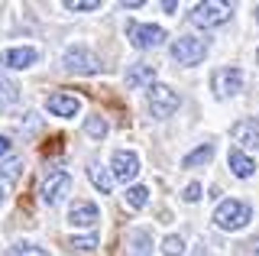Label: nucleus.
<instances>
[{"instance_id":"f257e3e1","label":"nucleus","mask_w":259,"mask_h":256,"mask_svg":"<svg viewBox=\"0 0 259 256\" xmlns=\"http://www.w3.org/2000/svg\"><path fill=\"white\" fill-rule=\"evenodd\" d=\"M253 218V211H249L246 201H237V198H227L214 207V224L221 230H243Z\"/></svg>"},{"instance_id":"f03ea898","label":"nucleus","mask_w":259,"mask_h":256,"mask_svg":"<svg viewBox=\"0 0 259 256\" xmlns=\"http://www.w3.org/2000/svg\"><path fill=\"white\" fill-rule=\"evenodd\" d=\"M230 20V4H217V0H204V4L191 7V23L198 29H217Z\"/></svg>"},{"instance_id":"7ed1b4c3","label":"nucleus","mask_w":259,"mask_h":256,"mask_svg":"<svg viewBox=\"0 0 259 256\" xmlns=\"http://www.w3.org/2000/svg\"><path fill=\"white\" fill-rule=\"evenodd\" d=\"M62 65L68 71H78V75H97V71H104L101 59H97L88 46H68V49L62 52Z\"/></svg>"},{"instance_id":"20e7f679","label":"nucleus","mask_w":259,"mask_h":256,"mask_svg":"<svg viewBox=\"0 0 259 256\" xmlns=\"http://www.w3.org/2000/svg\"><path fill=\"white\" fill-rule=\"evenodd\" d=\"M178 104H182V98H178V91H172L168 84H152L149 88V114L156 120L172 117L178 110Z\"/></svg>"},{"instance_id":"39448f33","label":"nucleus","mask_w":259,"mask_h":256,"mask_svg":"<svg viewBox=\"0 0 259 256\" xmlns=\"http://www.w3.org/2000/svg\"><path fill=\"white\" fill-rule=\"evenodd\" d=\"M207 55V42L198 36H182L172 42V59L178 65H198V62H204Z\"/></svg>"},{"instance_id":"423d86ee","label":"nucleus","mask_w":259,"mask_h":256,"mask_svg":"<svg viewBox=\"0 0 259 256\" xmlns=\"http://www.w3.org/2000/svg\"><path fill=\"white\" fill-rule=\"evenodd\" d=\"M210 84H214V94H217V98H233V94L243 88V71L237 65L217 68L214 78H210Z\"/></svg>"},{"instance_id":"0eeeda50","label":"nucleus","mask_w":259,"mask_h":256,"mask_svg":"<svg viewBox=\"0 0 259 256\" xmlns=\"http://www.w3.org/2000/svg\"><path fill=\"white\" fill-rule=\"evenodd\" d=\"M136 172H140V156H136V153H130V149H117V153L110 156L113 182H130V179H136Z\"/></svg>"},{"instance_id":"6e6552de","label":"nucleus","mask_w":259,"mask_h":256,"mask_svg":"<svg viewBox=\"0 0 259 256\" xmlns=\"http://www.w3.org/2000/svg\"><path fill=\"white\" fill-rule=\"evenodd\" d=\"M126 33H130V42H133L136 49H156L162 39H165L162 26H152V23H130Z\"/></svg>"},{"instance_id":"1a4fd4ad","label":"nucleus","mask_w":259,"mask_h":256,"mask_svg":"<svg viewBox=\"0 0 259 256\" xmlns=\"http://www.w3.org/2000/svg\"><path fill=\"white\" fill-rule=\"evenodd\" d=\"M68 188H71V175H68V172H52V175L46 179V185H42L46 204H59Z\"/></svg>"},{"instance_id":"9d476101","label":"nucleus","mask_w":259,"mask_h":256,"mask_svg":"<svg viewBox=\"0 0 259 256\" xmlns=\"http://www.w3.org/2000/svg\"><path fill=\"white\" fill-rule=\"evenodd\" d=\"M97 218H101V211L94 201H75L68 211V224H75V227H94Z\"/></svg>"},{"instance_id":"9b49d317","label":"nucleus","mask_w":259,"mask_h":256,"mask_svg":"<svg viewBox=\"0 0 259 256\" xmlns=\"http://www.w3.org/2000/svg\"><path fill=\"white\" fill-rule=\"evenodd\" d=\"M233 140H237L240 146H246V149H256L259 146V120L256 117L240 120V123L233 126Z\"/></svg>"},{"instance_id":"f8f14e48","label":"nucleus","mask_w":259,"mask_h":256,"mask_svg":"<svg viewBox=\"0 0 259 256\" xmlns=\"http://www.w3.org/2000/svg\"><path fill=\"white\" fill-rule=\"evenodd\" d=\"M36 59H39V52H36V49H29V46H20V49H7L4 55H0V62H4L7 68H29V65H36Z\"/></svg>"},{"instance_id":"ddd939ff","label":"nucleus","mask_w":259,"mask_h":256,"mask_svg":"<svg viewBox=\"0 0 259 256\" xmlns=\"http://www.w3.org/2000/svg\"><path fill=\"white\" fill-rule=\"evenodd\" d=\"M46 107L52 110L55 117H75L81 110V104H78V98H71V94H52V98L46 101Z\"/></svg>"},{"instance_id":"4468645a","label":"nucleus","mask_w":259,"mask_h":256,"mask_svg":"<svg viewBox=\"0 0 259 256\" xmlns=\"http://www.w3.org/2000/svg\"><path fill=\"white\" fill-rule=\"evenodd\" d=\"M126 84L130 88H146V84H156V71H152V65H133L126 71Z\"/></svg>"},{"instance_id":"2eb2a0df","label":"nucleus","mask_w":259,"mask_h":256,"mask_svg":"<svg viewBox=\"0 0 259 256\" xmlns=\"http://www.w3.org/2000/svg\"><path fill=\"white\" fill-rule=\"evenodd\" d=\"M230 169H233V175H240V179H249V175L256 172V165H253L249 156H243V149H233L230 153Z\"/></svg>"},{"instance_id":"dca6fc26","label":"nucleus","mask_w":259,"mask_h":256,"mask_svg":"<svg viewBox=\"0 0 259 256\" xmlns=\"http://www.w3.org/2000/svg\"><path fill=\"white\" fill-rule=\"evenodd\" d=\"M210 156H214V146H210V143H201V146L194 149V153H188V156H185V169H194V165H204Z\"/></svg>"},{"instance_id":"f3484780","label":"nucleus","mask_w":259,"mask_h":256,"mask_svg":"<svg viewBox=\"0 0 259 256\" xmlns=\"http://www.w3.org/2000/svg\"><path fill=\"white\" fill-rule=\"evenodd\" d=\"M152 237H149V230H136L133 234V246H130V253L133 256H149V250H152Z\"/></svg>"},{"instance_id":"a211bd4d","label":"nucleus","mask_w":259,"mask_h":256,"mask_svg":"<svg viewBox=\"0 0 259 256\" xmlns=\"http://www.w3.org/2000/svg\"><path fill=\"white\" fill-rule=\"evenodd\" d=\"M126 204L133 207V211H140V207L149 204V191H146L143 185H133V188H126Z\"/></svg>"},{"instance_id":"6ab92c4d","label":"nucleus","mask_w":259,"mask_h":256,"mask_svg":"<svg viewBox=\"0 0 259 256\" xmlns=\"http://www.w3.org/2000/svg\"><path fill=\"white\" fill-rule=\"evenodd\" d=\"M88 172H91V182H94L101 191H110V188H113V175H107V169H104V165H91Z\"/></svg>"},{"instance_id":"aec40b11","label":"nucleus","mask_w":259,"mask_h":256,"mask_svg":"<svg viewBox=\"0 0 259 256\" xmlns=\"http://www.w3.org/2000/svg\"><path fill=\"white\" fill-rule=\"evenodd\" d=\"M65 243L71 246V250H78V253H91L94 246H97V237L91 234V237H68Z\"/></svg>"},{"instance_id":"412c9836","label":"nucleus","mask_w":259,"mask_h":256,"mask_svg":"<svg viewBox=\"0 0 259 256\" xmlns=\"http://www.w3.org/2000/svg\"><path fill=\"white\" fill-rule=\"evenodd\" d=\"M162 253H165V256H182L185 253V240L178 237V234L165 237V240H162Z\"/></svg>"},{"instance_id":"4be33fe9","label":"nucleus","mask_w":259,"mask_h":256,"mask_svg":"<svg viewBox=\"0 0 259 256\" xmlns=\"http://www.w3.org/2000/svg\"><path fill=\"white\" fill-rule=\"evenodd\" d=\"M20 169H23L20 159H7V162H0V179L16 182V179H20Z\"/></svg>"},{"instance_id":"5701e85b","label":"nucleus","mask_w":259,"mask_h":256,"mask_svg":"<svg viewBox=\"0 0 259 256\" xmlns=\"http://www.w3.org/2000/svg\"><path fill=\"white\" fill-rule=\"evenodd\" d=\"M16 98H20V88H16L13 81H7V78L0 75V104H13Z\"/></svg>"},{"instance_id":"b1692460","label":"nucleus","mask_w":259,"mask_h":256,"mask_svg":"<svg viewBox=\"0 0 259 256\" xmlns=\"http://www.w3.org/2000/svg\"><path fill=\"white\" fill-rule=\"evenodd\" d=\"M10 256H49V253L42 250V246H32V243H13Z\"/></svg>"},{"instance_id":"393cba45","label":"nucleus","mask_w":259,"mask_h":256,"mask_svg":"<svg viewBox=\"0 0 259 256\" xmlns=\"http://www.w3.org/2000/svg\"><path fill=\"white\" fill-rule=\"evenodd\" d=\"M84 130H88V133H91V137H94V140H101V137H104V133H107V123H104V120H101V117H91V120H88V126H84Z\"/></svg>"},{"instance_id":"a878e982","label":"nucleus","mask_w":259,"mask_h":256,"mask_svg":"<svg viewBox=\"0 0 259 256\" xmlns=\"http://www.w3.org/2000/svg\"><path fill=\"white\" fill-rule=\"evenodd\" d=\"M65 10H97V0H65Z\"/></svg>"},{"instance_id":"bb28decb","label":"nucleus","mask_w":259,"mask_h":256,"mask_svg":"<svg viewBox=\"0 0 259 256\" xmlns=\"http://www.w3.org/2000/svg\"><path fill=\"white\" fill-rule=\"evenodd\" d=\"M182 198H185V201H198V198H201V185H198V182H191V185H185Z\"/></svg>"},{"instance_id":"cd10ccee","label":"nucleus","mask_w":259,"mask_h":256,"mask_svg":"<svg viewBox=\"0 0 259 256\" xmlns=\"http://www.w3.org/2000/svg\"><path fill=\"white\" fill-rule=\"evenodd\" d=\"M7 153H10V140L0 137V156H7Z\"/></svg>"},{"instance_id":"c85d7f7f","label":"nucleus","mask_w":259,"mask_h":256,"mask_svg":"<svg viewBox=\"0 0 259 256\" xmlns=\"http://www.w3.org/2000/svg\"><path fill=\"white\" fill-rule=\"evenodd\" d=\"M256 20H259V7H256Z\"/></svg>"},{"instance_id":"c756f323","label":"nucleus","mask_w":259,"mask_h":256,"mask_svg":"<svg viewBox=\"0 0 259 256\" xmlns=\"http://www.w3.org/2000/svg\"><path fill=\"white\" fill-rule=\"evenodd\" d=\"M0 201H4V191H0Z\"/></svg>"}]
</instances>
